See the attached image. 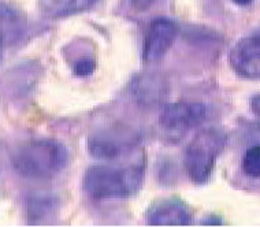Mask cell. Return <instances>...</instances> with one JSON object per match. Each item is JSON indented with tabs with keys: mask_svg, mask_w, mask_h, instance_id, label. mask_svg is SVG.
<instances>
[{
	"mask_svg": "<svg viewBox=\"0 0 260 227\" xmlns=\"http://www.w3.org/2000/svg\"><path fill=\"white\" fill-rule=\"evenodd\" d=\"M143 163L127 167L93 166L86 170L84 190L96 200H114L135 196L144 181Z\"/></svg>",
	"mask_w": 260,
	"mask_h": 227,
	"instance_id": "obj_1",
	"label": "cell"
},
{
	"mask_svg": "<svg viewBox=\"0 0 260 227\" xmlns=\"http://www.w3.org/2000/svg\"><path fill=\"white\" fill-rule=\"evenodd\" d=\"M68 160V148L48 138L23 144L13 156L15 170L27 178H51L66 167Z\"/></svg>",
	"mask_w": 260,
	"mask_h": 227,
	"instance_id": "obj_2",
	"label": "cell"
},
{
	"mask_svg": "<svg viewBox=\"0 0 260 227\" xmlns=\"http://www.w3.org/2000/svg\"><path fill=\"white\" fill-rule=\"evenodd\" d=\"M226 141V133L216 127L202 130L193 137L185 152V169L193 182L203 185L210 181Z\"/></svg>",
	"mask_w": 260,
	"mask_h": 227,
	"instance_id": "obj_3",
	"label": "cell"
},
{
	"mask_svg": "<svg viewBox=\"0 0 260 227\" xmlns=\"http://www.w3.org/2000/svg\"><path fill=\"white\" fill-rule=\"evenodd\" d=\"M207 116V107L199 102H177L167 104L159 123L167 136L180 140L185 133L200 125Z\"/></svg>",
	"mask_w": 260,
	"mask_h": 227,
	"instance_id": "obj_4",
	"label": "cell"
},
{
	"mask_svg": "<svg viewBox=\"0 0 260 227\" xmlns=\"http://www.w3.org/2000/svg\"><path fill=\"white\" fill-rule=\"evenodd\" d=\"M177 25L167 18H156L149 23L143 44V60L152 63L163 58L177 39Z\"/></svg>",
	"mask_w": 260,
	"mask_h": 227,
	"instance_id": "obj_5",
	"label": "cell"
},
{
	"mask_svg": "<svg viewBox=\"0 0 260 227\" xmlns=\"http://www.w3.org/2000/svg\"><path fill=\"white\" fill-rule=\"evenodd\" d=\"M230 66L238 76L248 80L260 78V36H249L234 45Z\"/></svg>",
	"mask_w": 260,
	"mask_h": 227,
	"instance_id": "obj_6",
	"label": "cell"
},
{
	"mask_svg": "<svg viewBox=\"0 0 260 227\" xmlns=\"http://www.w3.org/2000/svg\"><path fill=\"white\" fill-rule=\"evenodd\" d=\"M145 219L151 226H188L192 214L186 203L177 197H170L155 201L147 211Z\"/></svg>",
	"mask_w": 260,
	"mask_h": 227,
	"instance_id": "obj_7",
	"label": "cell"
},
{
	"mask_svg": "<svg viewBox=\"0 0 260 227\" xmlns=\"http://www.w3.org/2000/svg\"><path fill=\"white\" fill-rule=\"evenodd\" d=\"M26 33L23 15L10 5L0 3V62L10 48L22 40Z\"/></svg>",
	"mask_w": 260,
	"mask_h": 227,
	"instance_id": "obj_8",
	"label": "cell"
},
{
	"mask_svg": "<svg viewBox=\"0 0 260 227\" xmlns=\"http://www.w3.org/2000/svg\"><path fill=\"white\" fill-rule=\"evenodd\" d=\"M98 0H44L43 11L51 18H63L90 9Z\"/></svg>",
	"mask_w": 260,
	"mask_h": 227,
	"instance_id": "obj_9",
	"label": "cell"
},
{
	"mask_svg": "<svg viewBox=\"0 0 260 227\" xmlns=\"http://www.w3.org/2000/svg\"><path fill=\"white\" fill-rule=\"evenodd\" d=\"M90 153L100 159H114L118 157L123 149V145L115 141L110 140L107 137H94L89 141Z\"/></svg>",
	"mask_w": 260,
	"mask_h": 227,
	"instance_id": "obj_10",
	"label": "cell"
},
{
	"mask_svg": "<svg viewBox=\"0 0 260 227\" xmlns=\"http://www.w3.org/2000/svg\"><path fill=\"white\" fill-rule=\"evenodd\" d=\"M52 199L45 196H36L27 203V214L31 222H37L44 219L47 215L52 212Z\"/></svg>",
	"mask_w": 260,
	"mask_h": 227,
	"instance_id": "obj_11",
	"label": "cell"
},
{
	"mask_svg": "<svg viewBox=\"0 0 260 227\" xmlns=\"http://www.w3.org/2000/svg\"><path fill=\"white\" fill-rule=\"evenodd\" d=\"M242 171L251 178H260V145H253L242 157Z\"/></svg>",
	"mask_w": 260,
	"mask_h": 227,
	"instance_id": "obj_12",
	"label": "cell"
},
{
	"mask_svg": "<svg viewBox=\"0 0 260 227\" xmlns=\"http://www.w3.org/2000/svg\"><path fill=\"white\" fill-rule=\"evenodd\" d=\"M94 70V62L92 59L86 58V59H81L78 62L74 64V73L77 76L80 77H86L90 76Z\"/></svg>",
	"mask_w": 260,
	"mask_h": 227,
	"instance_id": "obj_13",
	"label": "cell"
},
{
	"mask_svg": "<svg viewBox=\"0 0 260 227\" xmlns=\"http://www.w3.org/2000/svg\"><path fill=\"white\" fill-rule=\"evenodd\" d=\"M155 2H157V0H132V6H133V9L137 10V11H145V10H148Z\"/></svg>",
	"mask_w": 260,
	"mask_h": 227,
	"instance_id": "obj_14",
	"label": "cell"
},
{
	"mask_svg": "<svg viewBox=\"0 0 260 227\" xmlns=\"http://www.w3.org/2000/svg\"><path fill=\"white\" fill-rule=\"evenodd\" d=\"M251 107H252V111L255 112L256 115L260 116V93L256 94L255 98L252 99Z\"/></svg>",
	"mask_w": 260,
	"mask_h": 227,
	"instance_id": "obj_15",
	"label": "cell"
},
{
	"mask_svg": "<svg viewBox=\"0 0 260 227\" xmlns=\"http://www.w3.org/2000/svg\"><path fill=\"white\" fill-rule=\"evenodd\" d=\"M233 2L238 6H249L253 0H233Z\"/></svg>",
	"mask_w": 260,
	"mask_h": 227,
	"instance_id": "obj_16",
	"label": "cell"
}]
</instances>
